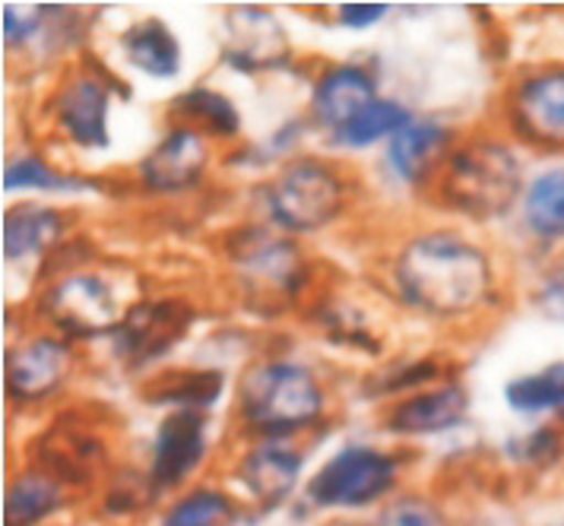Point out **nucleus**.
Wrapping results in <instances>:
<instances>
[{
  "label": "nucleus",
  "instance_id": "18",
  "mask_svg": "<svg viewBox=\"0 0 564 526\" xmlns=\"http://www.w3.org/2000/svg\"><path fill=\"white\" fill-rule=\"evenodd\" d=\"M454 150L451 127L437 118H412L400 133L387 140V165L410 187H429Z\"/></svg>",
  "mask_w": 564,
  "mask_h": 526
},
{
  "label": "nucleus",
  "instance_id": "22",
  "mask_svg": "<svg viewBox=\"0 0 564 526\" xmlns=\"http://www.w3.org/2000/svg\"><path fill=\"white\" fill-rule=\"evenodd\" d=\"M121 51L128 64L153 79H175L184 64L178 35L159 17H143L121 35Z\"/></svg>",
  "mask_w": 564,
  "mask_h": 526
},
{
  "label": "nucleus",
  "instance_id": "3",
  "mask_svg": "<svg viewBox=\"0 0 564 526\" xmlns=\"http://www.w3.org/2000/svg\"><path fill=\"white\" fill-rule=\"evenodd\" d=\"M327 394L317 375L289 358L248 368L238 384V419L257 441H292L324 419Z\"/></svg>",
  "mask_w": 564,
  "mask_h": 526
},
{
  "label": "nucleus",
  "instance_id": "20",
  "mask_svg": "<svg viewBox=\"0 0 564 526\" xmlns=\"http://www.w3.org/2000/svg\"><path fill=\"white\" fill-rule=\"evenodd\" d=\"M67 238V216L45 203H17L3 219V257L23 264L32 257H52Z\"/></svg>",
  "mask_w": 564,
  "mask_h": 526
},
{
  "label": "nucleus",
  "instance_id": "2",
  "mask_svg": "<svg viewBox=\"0 0 564 526\" xmlns=\"http://www.w3.org/2000/svg\"><path fill=\"white\" fill-rule=\"evenodd\" d=\"M432 184L441 206L460 213L473 223L501 219L511 213L513 203L523 201L520 159L508 143L486 133L454 143Z\"/></svg>",
  "mask_w": 564,
  "mask_h": 526
},
{
  "label": "nucleus",
  "instance_id": "17",
  "mask_svg": "<svg viewBox=\"0 0 564 526\" xmlns=\"http://www.w3.org/2000/svg\"><path fill=\"white\" fill-rule=\"evenodd\" d=\"M305 466V453L292 441H257L254 448L238 457V485L260 507H276L299 485V473Z\"/></svg>",
  "mask_w": 564,
  "mask_h": 526
},
{
  "label": "nucleus",
  "instance_id": "25",
  "mask_svg": "<svg viewBox=\"0 0 564 526\" xmlns=\"http://www.w3.org/2000/svg\"><path fill=\"white\" fill-rule=\"evenodd\" d=\"M70 492L57 485L54 479L42 476L35 470H23L7 489V504H3V520L7 526H39L52 520L67 507Z\"/></svg>",
  "mask_w": 564,
  "mask_h": 526
},
{
  "label": "nucleus",
  "instance_id": "15",
  "mask_svg": "<svg viewBox=\"0 0 564 526\" xmlns=\"http://www.w3.org/2000/svg\"><path fill=\"white\" fill-rule=\"evenodd\" d=\"M206 165H209V137L194 127L175 125L143 155L137 172H140V184L150 194L175 197L194 191L204 181Z\"/></svg>",
  "mask_w": 564,
  "mask_h": 526
},
{
  "label": "nucleus",
  "instance_id": "1",
  "mask_svg": "<svg viewBox=\"0 0 564 526\" xmlns=\"http://www.w3.org/2000/svg\"><path fill=\"white\" fill-rule=\"evenodd\" d=\"M390 282L397 299L432 321L469 318L498 299V276L486 248L451 228L406 238L390 264Z\"/></svg>",
  "mask_w": 564,
  "mask_h": 526
},
{
  "label": "nucleus",
  "instance_id": "5",
  "mask_svg": "<svg viewBox=\"0 0 564 526\" xmlns=\"http://www.w3.org/2000/svg\"><path fill=\"white\" fill-rule=\"evenodd\" d=\"M226 254L241 289L251 299L292 304L305 299L314 279L308 257L292 238L260 226L235 228L226 241Z\"/></svg>",
  "mask_w": 564,
  "mask_h": 526
},
{
  "label": "nucleus",
  "instance_id": "35",
  "mask_svg": "<svg viewBox=\"0 0 564 526\" xmlns=\"http://www.w3.org/2000/svg\"><path fill=\"white\" fill-rule=\"evenodd\" d=\"M387 3H343L336 7V20L346 29H368V25L381 23L387 17Z\"/></svg>",
  "mask_w": 564,
  "mask_h": 526
},
{
  "label": "nucleus",
  "instance_id": "28",
  "mask_svg": "<svg viewBox=\"0 0 564 526\" xmlns=\"http://www.w3.org/2000/svg\"><path fill=\"white\" fill-rule=\"evenodd\" d=\"M505 400L520 416L564 412V362H552L533 375L513 377L505 387Z\"/></svg>",
  "mask_w": 564,
  "mask_h": 526
},
{
  "label": "nucleus",
  "instance_id": "27",
  "mask_svg": "<svg viewBox=\"0 0 564 526\" xmlns=\"http://www.w3.org/2000/svg\"><path fill=\"white\" fill-rule=\"evenodd\" d=\"M96 187V181L89 178L70 175L48 165L42 155H17L7 162L3 169V191L7 194H20V191H39V194H79Z\"/></svg>",
  "mask_w": 564,
  "mask_h": 526
},
{
  "label": "nucleus",
  "instance_id": "23",
  "mask_svg": "<svg viewBox=\"0 0 564 526\" xmlns=\"http://www.w3.org/2000/svg\"><path fill=\"white\" fill-rule=\"evenodd\" d=\"M169 115L181 127H194L204 137L235 140L241 133V111L238 105L209 86H191L169 101Z\"/></svg>",
  "mask_w": 564,
  "mask_h": 526
},
{
  "label": "nucleus",
  "instance_id": "12",
  "mask_svg": "<svg viewBox=\"0 0 564 526\" xmlns=\"http://www.w3.org/2000/svg\"><path fill=\"white\" fill-rule=\"evenodd\" d=\"M77 368V350L57 333H35L7 355V394L13 402H45L67 387Z\"/></svg>",
  "mask_w": 564,
  "mask_h": 526
},
{
  "label": "nucleus",
  "instance_id": "8",
  "mask_svg": "<svg viewBox=\"0 0 564 526\" xmlns=\"http://www.w3.org/2000/svg\"><path fill=\"white\" fill-rule=\"evenodd\" d=\"M108 466V444L93 416L67 409L42 434H35L29 448V466L57 485L89 489L102 479Z\"/></svg>",
  "mask_w": 564,
  "mask_h": 526
},
{
  "label": "nucleus",
  "instance_id": "11",
  "mask_svg": "<svg viewBox=\"0 0 564 526\" xmlns=\"http://www.w3.org/2000/svg\"><path fill=\"white\" fill-rule=\"evenodd\" d=\"M111 79L99 67H74L52 96L54 127L86 152L108 150L111 143Z\"/></svg>",
  "mask_w": 564,
  "mask_h": 526
},
{
  "label": "nucleus",
  "instance_id": "34",
  "mask_svg": "<svg viewBox=\"0 0 564 526\" xmlns=\"http://www.w3.org/2000/svg\"><path fill=\"white\" fill-rule=\"evenodd\" d=\"M536 308L549 321L564 324V264L542 276V286L536 289Z\"/></svg>",
  "mask_w": 564,
  "mask_h": 526
},
{
  "label": "nucleus",
  "instance_id": "30",
  "mask_svg": "<svg viewBox=\"0 0 564 526\" xmlns=\"http://www.w3.org/2000/svg\"><path fill=\"white\" fill-rule=\"evenodd\" d=\"M317 321L324 326L327 340L346 350L368 352V355H381L384 352V340L378 336L375 324L361 314L359 308L343 304V301H324L317 308Z\"/></svg>",
  "mask_w": 564,
  "mask_h": 526
},
{
  "label": "nucleus",
  "instance_id": "4",
  "mask_svg": "<svg viewBox=\"0 0 564 526\" xmlns=\"http://www.w3.org/2000/svg\"><path fill=\"white\" fill-rule=\"evenodd\" d=\"M263 206L270 223L292 235H314L330 228L349 206V181L334 162L317 155H295L263 184Z\"/></svg>",
  "mask_w": 564,
  "mask_h": 526
},
{
  "label": "nucleus",
  "instance_id": "9",
  "mask_svg": "<svg viewBox=\"0 0 564 526\" xmlns=\"http://www.w3.org/2000/svg\"><path fill=\"white\" fill-rule=\"evenodd\" d=\"M511 133L542 152H564V64H539L513 79L505 93Z\"/></svg>",
  "mask_w": 564,
  "mask_h": 526
},
{
  "label": "nucleus",
  "instance_id": "33",
  "mask_svg": "<svg viewBox=\"0 0 564 526\" xmlns=\"http://www.w3.org/2000/svg\"><path fill=\"white\" fill-rule=\"evenodd\" d=\"M513 460L533 470H549L564 457V431L558 426H539L530 434L511 441Z\"/></svg>",
  "mask_w": 564,
  "mask_h": 526
},
{
  "label": "nucleus",
  "instance_id": "32",
  "mask_svg": "<svg viewBox=\"0 0 564 526\" xmlns=\"http://www.w3.org/2000/svg\"><path fill=\"white\" fill-rule=\"evenodd\" d=\"M365 526H451L444 511L425 495H400L371 517V524Z\"/></svg>",
  "mask_w": 564,
  "mask_h": 526
},
{
  "label": "nucleus",
  "instance_id": "13",
  "mask_svg": "<svg viewBox=\"0 0 564 526\" xmlns=\"http://www.w3.org/2000/svg\"><path fill=\"white\" fill-rule=\"evenodd\" d=\"M223 61L241 71V74H263V71H282L292 61V42L285 25L276 20V13L241 3L229 7L223 17Z\"/></svg>",
  "mask_w": 564,
  "mask_h": 526
},
{
  "label": "nucleus",
  "instance_id": "29",
  "mask_svg": "<svg viewBox=\"0 0 564 526\" xmlns=\"http://www.w3.org/2000/svg\"><path fill=\"white\" fill-rule=\"evenodd\" d=\"M238 517V504L229 492L200 485L181 495L162 517V526H231Z\"/></svg>",
  "mask_w": 564,
  "mask_h": 526
},
{
  "label": "nucleus",
  "instance_id": "36",
  "mask_svg": "<svg viewBox=\"0 0 564 526\" xmlns=\"http://www.w3.org/2000/svg\"><path fill=\"white\" fill-rule=\"evenodd\" d=\"M562 526H564V524H562Z\"/></svg>",
  "mask_w": 564,
  "mask_h": 526
},
{
  "label": "nucleus",
  "instance_id": "16",
  "mask_svg": "<svg viewBox=\"0 0 564 526\" xmlns=\"http://www.w3.org/2000/svg\"><path fill=\"white\" fill-rule=\"evenodd\" d=\"M469 412V394L457 380H444L437 387L400 397L387 406L381 428L393 438H432L463 426Z\"/></svg>",
  "mask_w": 564,
  "mask_h": 526
},
{
  "label": "nucleus",
  "instance_id": "24",
  "mask_svg": "<svg viewBox=\"0 0 564 526\" xmlns=\"http://www.w3.org/2000/svg\"><path fill=\"white\" fill-rule=\"evenodd\" d=\"M523 228L539 245L564 241V165L549 169L530 181L520 201Z\"/></svg>",
  "mask_w": 564,
  "mask_h": 526
},
{
  "label": "nucleus",
  "instance_id": "14",
  "mask_svg": "<svg viewBox=\"0 0 564 526\" xmlns=\"http://www.w3.org/2000/svg\"><path fill=\"white\" fill-rule=\"evenodd\" d=\"M209 451V419L200 409H172L153 438V460L147 476L153 482L155 495L181 489L200 470Z\"/></svg>",
  "mask_w": 564,
  "mask_h": 526
},
{
  "label": "nucleus",
  "instance_id": "21",
  "mask_svg": "<svg viewBox=\"0 0 564 526\" xmlns=\"http://www.w3.org/2000/svg\"><path fill=\"white\" fill-rule=\"evenodd\" d=\"M226 390V375L219 368H165L153 372L140 384V397L153 406L200 409L206 412Z\"/></svg>",
  "mask_w": 564,
  "mask_h": 526
},
{
  "label": "nucleus",
  "instance_id": "10",
  "mask_svg": "<svg viewBox=\"0 0 564 526\" xmlns=\"http://www.w3.org/2000/svg\"><path fill=\"white\" fill-rule=\"evenodd\" d=\"M194 324L197 308L181 296L137 299L111 336V352L128 372H143L175 350Z\"/></svg>",
  "mask_w": 564,
  "mask_h": 526
},
{
  "label": "nucleus",
  "instance_id": "6",
  "mask_svg": "<svg viewBox=\"0 0 564 526\" xmlns=\"http://www.w3.org/2000/svg\"><path fill=\"white\" fill-rule=\"evenodd\" d=\"M130 304L118 299L111 279L96 270H70L61 273L42 292V314L52 324V333L79 343L115 336Z\"/></svg>",
  "mask_w": 564,
  "mask_h": 526
},
{
  "label": "nucleus",
  "instance_id": "31",
  "mask_svg": "<svg viewBox=\"0 0 564 526\" xmlns=\"http://www.w3.org/2000/svg\"><path fill=\"white\" fill-rule=\"evenodd\" d=\"M437 384H444V362L441 358H415V362H403V365L384 372L375 390L381 397H410V394L429 390Z\"/></svg>",
  "mask_w": 564,
  "mask_h": 526
},
{
  "label": "nucleus",
  "instance_id": "7",
  "mask_svg": "<svg viewBox=\"0 0 564 526\" xmlns=\"http://www.w3.org/2000/svg\"><path fill=\"white\" fill-rule=\"evenodd\" d=\"M400 482V460L393 453L349 444L336 451L308 479L305 498L321 511H361L387 498Z\"/></svg>",
  "mask_w": 564,
  "mask_h": 526
},
{
  "label": "nucleus",
  "instance_id": "19",
  "mask_svg": "<svg viewBox=\"0 0 564 526\" xmlns=\"http://www.w3.org/2000/svg\"><path fill=\"white\" fill-rule=\"evenodd\" d=\"M378 101V79L365 64H330L324 67L311 86V118L334 133L346 121H352L361 108Z\"/></svg>",
  "mask_w": 564,
  "mask_h": 526
},
{
  "label": "nucleus",
  "instance_id": "26",
  "mask_svg": "<svg viewBox=\"0 0 564 526\" xmlns=\"http://www.w3.org/2000/svg\"><path fill=\"white\" fill-rule=\"evenodd\" d=\"M415 115H410L400 101L393 99H378L371 101L368 108H361L352 121L339 127L330 133L336 147H349V150H365V147H375L381 140H390L393 133H400L403 127L410 125Z\"/></svg>",
  "mask_w": 564,
  "mask_h": 526
}]
</instances>
